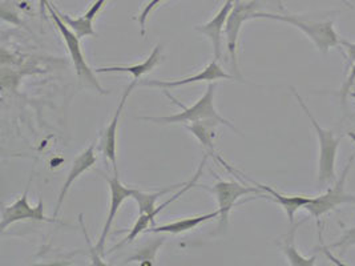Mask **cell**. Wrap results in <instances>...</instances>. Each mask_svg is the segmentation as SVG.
Returning a JSON list of instances; mask_svg holds the SVG:
<instances>
[{"instance_id": "obj_22", "label": "cell", "mask_w": 355, "mask_h": 266, "mask_svg": "<svg viewBox=\"0 0 355 266\" xmlns=\"http://www.w3.org/2000/svg\"><path fill=\"white\" fill-rule=\"evenodd\" d=\"M162 244H164V238L162 241H156V242H152L150 245H146V248H143L137 254H135L130 258H127V261L124 264H130L132 261H141L140 263L141 265H153L155 254L157 250L160 249Z\"/></svg>"}, {"instance_id": "obj_24", "label": "cell", "mask_w": 355, "mask_h": 266, "mask_svg": "<svg viewBox=\"0 0 355 266\" xmlns=\"http://www.w3.org/2000/svg\"><path fill=\"white\" fill-rule=\"evenodd\" d=\"M162 1H165V0H149L146 6H144L143 11L140 12V15L137 17V21H139V24H140V33H141V36H146V20H148V17L150 15V12H152L156 7H159Z\"/></svg>"}, {"instance_id": "obj_29", "label": "cell", "mask_w": 355, "mask_h": 266, "mask_svg": "<svg viewBox=\"0 0 355 266\" xmlns=\"http://www.w3.org/2000/svg\"><path fill=\"white\" fill-rule=\"evenodd\" d=\"M107 1H108V0H95V1L91 4V7L88 8V11L85 12L84 17L91 19V20H95L97 15H98V12L101 11V8L107 4Z\"/></svg>"}, {"instance_id": "obj_30", "label": "cell", "mask_w": 355, "mask_h": 266, "mask_svg": "<svg viewBox=\"0 0 355 266\" xmlns=\"http://www.w3.org/2000/svg\"><path fill=\"white\" fill-rule=\"evenodd\" d=\"M47 3H49V0H39V6H40V14H42L43 17H44V14H46Z\"/></svg>"}, {"instance_id": "obj_21", "label": "cell", "mask_w": 355, "mask_h": 266, "mask_svg": "<svg viewBox=\"0 0 355 266\" xmlns=\"http://www.w3.org/2000/svg\"><path fill=\"white\" fill-rule=\"evenodd\" d=\"M56 8V7H55ZM56 12L59 14V17H62V20L64 21L65 24L76 33L79 37H84V36H96V33L94 30V20L88 19V17H71L67 14L60 12L58 8H56Z\"/></svg>"}, {"instance_id": "obj_13", "label": "cell", "mask_w": 355, "mask_h": 266, "mask_svg": "<svg viewBox=\"0 0 355 266\" xmlns=\"http://www.w3.org/2000/svg\"><path fill=\"white\" fill-rule=\"evenodd\" d=\"M221 79L232 80V79H234V76L226 73L225 71L218 66L217 60H214L194 76H189V78L180 79V80H171V82L143 80L139 84L144 85V87H159L162 89H168V88H176V87H181V85H187V84L198 83V82H217V80H221Z\"/></svg>"}, {"instance_id": "obj_28", "label": "cell", "mask_w": 355, "mask_h": 266, "mask_svg": "<svg viewBox=\"0 0 355 266\" xmlns=\"http://www.w3.org/2000/svg\"><path fill=\"white\" fill-rule=\"evenodd\" d=\"M79 221H80L81 225V231H83V234H84V237H85V240H87V244H88V247H89V250H91V258H92V261H94V265H105V263H103L101 261V258H100V254H98V251H97L96 248H94L92 247V244H91V241H89V237H88V233L85 231V227H84V222H83V216H79Z\"/></svg>"}, {"instance_id": "obj_10", "label": "cell", "mask_w": 355, "mask_h": 266, "mask_svg": "<svg viewBox=\"0 0 355 266\" xmlns=\"http://www.w3.org/2000/svg\"><path fill=\"white\" fill-rule=\"evenodd\" d=\"M139 84L137 80H132L130 85L125 88L121 100L117 105V109L114 112V116L112 117L111 123L107 125L105 131L101 134V140H100V150L103 152L104 157L107 160L111 161L112 164L113 170L116 175H119V170H117V150H116V144H117V139H116V134H117V127H119V121H120V117H121V112L124 109V105L127 103V100L130 98L133 88Z\"/></svg>"}, {"instance_id": "obj_27", "label": "cell", "mask_w": 355, "mask_h": 266, "mask_svg": "<svg viewBox=\"0 0 355 266\" xmlns=\"http://www.w3.org/2000/svg\"><path fill=\"white\" fill-rule=\"evenodd\" d=\"M339 44L346 51V56H347L346 69L349 71L355 64V43L343 40V39H339Z\"/></svg>"}, {"instance_id": "obj_12", "label": "cell", "mask_w": 355, "mask_h": 266, "mask_svg": "<svg viewBox=\"0 0 355 266\" xmlns=\"http://www.w3.org/2000/svg\"><path fill=\"white\" fill-rule=\"evenodd\" d=\"M234 3H236V0H226L224 6L220 8V11L216 14V17H213L210 21L204 26L194 27L196 31L204 33L209 37L216 60H220L223 56V33L225 31L226 20L229 17L230 11L234 7Z\"/></svg>"}, {"instance_id": "obj_15", "label": "cell", "mask_w": 355, "mask_h": 266, "mask_svg": "<svg viewBox=\"0 0 355 266\" xmlns=\"http://www.w3.org/2000/svg\"><path fill=\"white\" fill-rule=\"evenodd\" d=\"M241 175H243V173H241ZM243 179L248 180V181H250V183L254 184L256 186H259V188H261V189L266 193V195H262V196H259V197L272 200V201H275L277 204H279V205L284 208V211H285L286 216L289 218L291 224H294V215H295V212H297L298 209H301V208H305V205L313 200V197H310V196H286V195H282V193L277 192L273 188H270V186H268V185L256 183L254 180H252V179L246 177V176H243Z\"/></svg>"}, {"instance_id": "obj_25", "label": "cell", "mask_w": 355, "mask_h": 266, "mask_svg": "<svg viewBox=\"0 0 355 266\" xmlns=\"http://www.w3.org/2000/svg\"><path fill=\"white\" fill-rule=\"evenodd\" d=\"M1 19L4 21H10L17 26H23V23L20 21L19 15L14 8V4H7L6 1H3V4H1Z\"/></svg>"}, {"instance_id": "obj_9", "label": "cell", "mask_w": 355, "mask_h": 266, "mask_svg": "<svg viewBox=\"0 0 355 266\" xmlns=\"http://www.w3.org/2000/svg\"><path fill=\"white\" fill-rule=\"evenodd\" d=\"M207 160H208V154H205L204 156V159H202V161H201V164L198 166V169H197V172H196V175L193 176V179L191 180V181H188V183H185V185L181 188V190H178V193L175 195V196H172L171 199L166 200L164 204H162L160 206H156V209H155V212L150 215V216L146 218V217L139 216L137 218V221L135 222V225H133V228L130 229V234L119 244V245H116L114 248L110 250V253H112L114 250L117 249V248H121L123 245H125V244H130V242H133L137 237H139V234H141L143 232H146L149 228H153L155 227V218L156 216L162 212L168 205H171L172 202H175L178 197H181L185 192H188L191 188H193L196 186V183H197V180H198V177L201 176V173H202V169H204V166L207 164Z\"/></svg>"}, {"instance_id": "obj_18", "label": "cell", "mask_w": 355, "mask_h": 266, "mask_svg": "<svg viewBox=\"0 0 355 266\" xmlns=\"http://www.w3.org/2000/svg\"><path fill=\"white\" fill-rule=\"evenodd\" d=\"M221 124L217 120H201V121H196L192 123L191 125H187V130L189 132L193 133L196 139L201 143V145L205 150H209L210 154H213L214 157H217L216 150H214V137H216V130L217 125Z\"/></svg>"}, {"instance_id": "obj_7", "label": "cell", "mask_w": 355, "mask_h": 266, "mask_svg": "<svg viewBox=\"0 0 355 266\" xmlns=\"http://www.w3.org/2000/svg\"><path fill=\"white\" fill-rule=\"evenodd\" d=\"M257 7H259V0H250V1L236 0L234 7L226 20L225 31H224L226 35V47L230 56L232 68L234 69L239 79H241V75L239 71V63H237L239 36H240L243 23L253 17V14L257 12Z\"/></svg>"}, {"instance_id": "obj_5", "label": "cell", "mask_w": 355, "mask_h": 266, "mask_svg": "<svg viewBox=\"0 0 355 266\" xmlns=\"http://www.w3.org/2000/svg\"><path fill=\"white\" fill-rule=\"evenodd\" d=\"M354 154L349 159V163L345 166V170L342 172L340 177L334 184V186L329 188L323 195L318 197H313V200L305 205V209L315 218L318 228H321V217L327 215L329 212L334 211L339 205L343 204H352L355 202V195L346 192V180L350 170V166L354 161Z\"/></svg>"}, {"instance_id": "obj_14", "label": "cell", "mask_w": 355, "mask_h": 266, "mask_svg": "<svg viewBox=\"0 0 355 266\" xmlns=\"http://www.w3.org/2000/svg\"><path fill=\"white\" fill-rule=\"evenodd\" d=\"M96 161L95 144H91L87 150H83L80 154L73 160L71 170H69V173L65 179L63 186H62V190H60V195H59V199H58V204H56V208H55V212H53V218H56L59 215V212L62 209V205L64 202L65 196H67L69 188L72 186V184L75 183L84 172L89 170L92 166H95Z\"/></svg>"}, {"instance_id": "obj_23", "label": "cell", "mask_w": 355, "mask_h": 266, "mask_svg": "<svg viewBox=\"0 0 355 266\" xmlns=\"http://www.w3.org/2000/svg\"><path fill=\"white\" fill-rule=\"evenodd\" d=\"M353 245H355V227L354 228H350V229H346L345 233L342 234V237H339L338 241L331 244L330 247H324L327 249H339V256L342 257L349 248H352Z\"/></svg>"}, {"instance_id": "obj_26", "label": "cell", "mask_w": 355, "mask_h": 266, "mask_svg": "<svg viewBox=\"0 0 355 266\" xmlns=\"http://www.w3.org/2000/svg\"><path fill=\"white\" fill-rule=\"evenodd\" d=\"M355 82V64L349 69V76L347 79L345 80V83L342 85L340 91H339V96H340V101L342 104L345 105L346 104V98L349 96L350 91H352V87L354 85Z\"/></svg>"}, {"instance_id": "obj_16", "label": "cell", "mask_w": 355, "mask_h": 266, "mask_svg": "<svg viewBox=\"0 0 355 266\" xmlns=\"http://www.w3.org/2000/svg\"><path fill=\"white\" fill-rule=\"evenodd\" d=\"M162 62V46H156L149 57L141 64L135 66H101L97 68L96 73H107V72H128L133 75V80H140L143 75L149 73L155 69V66H159Z\"/></svg>"}, {"instance_id": "obj_8", "label": "cell", "mask_w": 355, "mask_h": 266, "mask_svg": "<svg viewBox=\"0 0 355 266\" xmlns=\"http://www.w3.org/2000/svg\"><path fill=\"white\" fill-rule=\"evenodd\" d=\"M26 220L59 222L56 218H49L44 215V204L42 200H39L36 206H31L28 204V186L26 188L24 193L12 205H8L3 209L0 231L4 232L7 229V227L19 222V221H26Z\"/></svg>"}, {"instance_id": "obj_4", "label": "cell", "mask_w": 355, "mask_h": 266, "mask_svg": "<svg viewBox=\"0 0 355 266\" xmlns=\"http://www.w3.org/2000/svg\"><path fill=\"white\" fill-rule=\"evenodd\" d=\"M47 10H49V14H51L52 20L55 21L59 33L62 35L63 40H64L67 50H68V53H69V56L72 59V63H73V66H75V72H76L78 78L80 79L83 83H85L88 87L96 89L98 94H101V95L108 94V91L105 92L104 88L97 82L94 71L91 69V66H88V63H87V60H85V57H84V55L81 52L80 37L65 24L64 21L62 20V17H59V14L56 12L55 6H52L49 1L47 3Z\"/></svg>"}, {"instance_id": "obj_3", "label": "cell", "mask_w": 355, "mask_h": 266, "mask_svg": "<svg viewBox=\"0 0 355 266\" xmlns=\"http://www.w3.org/2000/svg\"><path fill=\"white\" fill-rule=\"evenodd\" d=\"M293 95L304 109V112L309 117L311 125L314 127L317 136H318V143H320V163H318V183L321 186H324L327 184L331 183L336 180V160H337V152H338L339 143L340 137H336L334 132L322 128L317 118L311 115L310 109L307 108L305 101L298 95V92L291 88Z\"/></svg>"}, {"instance_id": "obj_6", "label": "cell", "mask_w": 355, "mask_h": 266, "mask_svg": "<svg viewBox=\"0 0 355 266\" xmlns=\"http://www.w3.org/2000/svg\"><path fill=\"white\" fill-rule=\"evenodd\" d=\"M202 188L211 192L218 202V211H220L218 231L220 232H225L229 224V215L239 200L252 193L262 196V192H263L259 186L256 188V186L243 185L236 181H224V180H218L213 185V188H209L207 185H202Z\"/></svg>"}, {"instance_id": "obj_19", "label": "cell", "mask_w": 355, "mask_h": 266, "mask_svg": "<svg viewBox=\"0 0 355 266\" xmlns=\"http://www.w3.org/2000/svg\"><path fill=\"white\" fill-rule=\"evenodd\" d=\"M185 185V183L178 184V185H172V186H168L165 189H162L160 192H155V193H146V192H141L139 189H135L133 188V193H132V199L136 200L137 205H139V213L140 216L148 217L150 216L155 209H156V201L159 197H162L164 195L178 189V188H182Z\"/></svg>"}, {"instance_id": "obj_11", "label": "cell", "mask_w": 355, "mask_h": 266, "mask_svg": "<svg viewBox=\"0 0 355 266\" xmlns=\"http://www.w3.org/2000/svg\"><path fill=\"white\" fill-rule=\"evenodd\" d=\"M104 179L107 180V183L110 184V189H111V206H110V213H108V217H107L105 225L103 228L101 237H100V240H98L96 245V249L100 256H104L105 241H107V237H108L110 231L112 228L113 220H114V217L117 215L121 204L125 200L132 197V193H133V188H127L124 184L121 183L120 179H119V175L114 173L113 177L104 176Z\"/></svg>"}, {"instance_id": "obj_31", "label": "cell", "mask_w": 355, "mask_h": 266, "mask_svg": "<svg viewBox=\"0 0 355 266\" xmlns=\"http://www.w3.org/2000/svg\"><path fill=\"white\" fill-rule=\"evenodd\" d=\"M349 95H350V96H352V98H353V99H355V91H353V92H350V94H349Z\"/></svg>"}, {"instance_id": "obj_17", "label": "cell", "mask_w": 355, "mask_h": 266, "mask_svg": "<svg viewBox=\"0 0 355 266\" xmlns=\"http://www.w3.org/2000/svg\"><path fill=\"white\" fill-rule=\"evenodd\" d=\"M220 216V211L217 209L213 213H208V215H201V216L194 217H185L182 220H178L165 225H160V227H153L149 228L146 233H168V234H181V233L189 232L194 228H197L198 225L210 221L213 218H217Z\"/></svg>"}, {"instance_id": "obj_1", "label": "cell", "mask_w": 355, "mask_h": 266, "mask_svg": "<svg viewBox=\"0 0 355 266\" xmlns=\"http://www.w3.org/2000/svg\"><path fill=\"white\" fill-rule=\"evenodd\" d=\"M216 83L210 82L207 92L196 101L192 107H187L184 104H181L176 98H173L166 89H164L165 95L168 96V99L172 100L178 107L182 109V112L176 114V115H171V116L162 117H139L140 120H146V121H152L156 124H181V123H196V121H201V120H217L221 124L226 125L227 128L237 131L236 127L223 116H220V114L217 112V109L214 108V91H216Z\"/></svg>"}, {"instance_id": "obj_2", "label": "cell", "mask_w": 355, "mask_h": 266, "mask_svg": "<svg viewBox=\"0 0 355 266\" xmlns=\"http://www.w3.org/2000/svg\"><path fill=\"white\" fill-rule=\"evenodd\" d=\"M252 19H272V20L289 23L305 33L307 37L315 44L318 51L322 53H327L330 48L337 47L339 44L338 33L334 30V20L315 21V20H310L305 17H298V15H279V14H270V12H262V11L254 12Z\"/></svg>"}, {"instance_id": "obj_20", "label": "cell", "mask_w": 355, "mask_h": 266, "mask_svg": "<svg viewBox=\"0 0 355 266\" xmlns=\"http://www.w3.org/2000/svg\"><path fill=\"white\" fill-rule=\"evenodd\" d=\"M302 224V222H301ZM301 224H295L291 227V232L286 234L284 242L281 244V249L286 256L289 264L293 266H313L315 264V257L307 258L304 257L295 248V233Z\"/></svg>"}]
</instances>
